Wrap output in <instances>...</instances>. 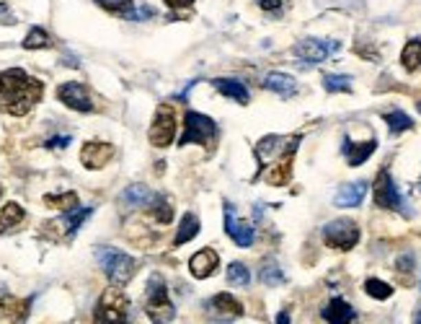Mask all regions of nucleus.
Masks as SVG:
<instances>
[{"instance_id":"obj_11","label":"nucleus","mask_w":421,"mask_h":324,"mask_svg":"<svg viewBox=\"0 0 421 324\" xmlns=\"http://www.w3.org/2000/svg\"><path fill=\"white\" fill-rule=\"evenodd\" d=\"M225 231H228V236L238 244V247H251L253 239H256V231L248 221H241V218L235 216V210H233L230 203H225Z\"/></svg>"},{"instance_id":"obj_16","label":"nucleus","mask_w":421,"mask_h":324,"mask_svg":"<svg viewBox=\"0 0 421 324\" xmlns=\"http://www.w3.org/2000/svg\"><path fill=\"white\" fill-rule=\"evenodd\" d=\"M365 194H367V182H352L338 190L334 203H336V207H357L362 205Z\"/></svg>"},{"instance_id":"obj_5","label":"nucleus","mask_w":421,"mask_h":324,"mask_svg":"<svg viewBox=\"0 0 421 324\" xmlns=\"http://www.w3.org/2000/svg\"><path fill=\"white\" fill-rule=\"evenodd\" d=\"M217 141V125L215 119L199 112H186L184 117V135L179 138V145H189V143H199V145H212Z\"/></svg>"},{"instance_id":"obj_29","label":"nucleus","mask_w":421,"mask_h":324,"mask_svg":"<svg viewBox=\"0 0 421 324\" xmlns=\"http://www.w3.org/2000/svg\"><path fill=\"white\" fill-rule=\"evenodd\" d=\"M104 11L114 13V16H132V11H135V0H96Z\"/></svg>"},{"instance_id":"obj_28","label":"nucleus","mask_w":421,"mask_h":324,"mask_svg":"<svg viewBox=\"0 0 421 324\" xmlns=\"http://www.w3.org/2000/svg\"><path fill=\"white\" fill-rule=\"evenodd\" d=\"M150 205H153L150 207V213H153V218H155L158 223H171V221H173V207H171V203L163 197V194H155Z\"/></svg>"},{"instance_id":"obj_36","label":"nucleus","mask_w":421,"mask_h":324,"mask_svg":"<svg viewBox=\"0 0 421 324\" xmlns=\"http://www.w3.org/2000/svg\"><path fill=\"white\" fill-rule=\"evenodd\" d=\"M65 145H70V135H57L47 141V148H65Z\"/></svg>"},{"instance_id":"obj_42","label":"nucleus","mask_w":421,"mask_h":324,"mask_svg":"<svg viewBox=\"0 0 421 324\" xmlns=\"http://www.w3.org/2000/svg\"><path fill=\"white\" fill-rule=\"evenodd\" d=\"M416 107H419V112H421V101H419V104H416Z\"/></svg>"},{"instance_id":"obj_1","label":"nucleus","mask_w":421,"mask_h":324,"mask_svg":"<svg viewBox=\"0 0 421 324\" xmlns=\"http://www.w3.org/2000/svg\"><path fill=\"white\" fill-rule=\"evenodd\" d=\"M42 81L29 78L21 68H8L0 73V107L13 117L29 114L42 99Z\"/></svg>"},{"instance_id":"obj_9","label":"nucleus","mask_w":421,"mask_h":324,"mask_svg":"<svg viewBox=\"0 0 421 324\" xmlns=\"http://www.w3.org/2000/svg\"><path fill=\"white\" fill-rule=\"evenodd\" d=\"M338 50V42H326V39H303L295 44V57H300L307 65L323 63L328 54H334Z\"/></svg>"},{"instance_id":"obj_17","label":"nucleus","mask_w":421,"mask_h":324,"mask_svg":"<svg viewBox=\"0 0 421 324\" xmlns=\"http://www.w3.org/2000/svg\"><path fill=\"white\" fill-rule=\"evenodd\" d=\"M263 88L277 94V97L287 99L297 94V81L292 76H287V73H269V76L263 78Z\"/></svg>"},{"instance_id":"obj_22","label":"nucleus","mask_w":421,"mask_h":324,"mask_svg":"<svg viewBox=\"0 0 421 324\" xmlns=\"http://www.w3.org/2000/svg\"><path fill=\"white\" fill-rule=\"evenodd\" d=\"M199 234V218L194 216V213H184L179 223V231H176V239H173V247H181V244H186L191 239Z\"/></svg>"},{"instance_id":"obj_33","label":"nucleus","mask_w":421,"mask_h":324,"mask_svg":"<svg viewBox=\"0 0 421 324\" xmlns=\"http://www.w3.org/2000/svg\"><path fill=\"white\" fill-rule=\"evenodd\" d=\"M365 291H367V296L378 298V301H385V298H390V296H393V288H390L388 283L378 281V278H369V281H365Z\"/></svg>"},{"instance_id":"obj_27","label":"nucleus","mask_w":421,"mask_h":324,"mask_svg":"<svg viewBox=\"0 0 421 324\" xmlns=\"http://www.w3.org/2000/svg\"><path fill=\"white\" fill-rule=\"evenodd\" d=\"M385 122H388V128L393 135H398V132H406V130L413 128V119L406 114V112H400V109H393L385 114Z\"/></svg>"},{"instance_id":"obj_41","label":"nucleus","mask_w":421,"mask_h":324,"mask_svg":"<svg viewBox=\"0 0 421 324\" xmlns=\"http://www.w3.org/2000/svg\"><path fill=\"white\" fill-rule=\"evenodd\" d=\"M413 324H421V306H419V312L413 314Z\"/></svg>"},{"instance_id":"obj_20","label":"nucleus","mask_w":421,"mask_h":324,"mask_svg":"<svg viewBox=\"0 0 421 324\" xmlns=\"http://www.w3.org/2000/svg\"><path fill=\"white\" fill-rule=\"evenodd\" d=\"M153 197H155V194L150 192L145 184H132V187H127L125 192H122V205L125 207H142V205H150Z\"/></svg>"},{"instance_id":"obj_10","label":"nucleus","mask_w":421,"mask_h":324,"mask_svg":"<svg viewBox=\"0 0 421 324\" xmlns=\"http://www.w3.org/2000/svg\"><path fill=\"white\" fill-rule=\"evenodd\" d=\"M57 99L63 101L65 107L75 109V112H94V99H91L83 83H75V81L63 83L57 88Z\"/></svg>"},{"instance_id":"obj_18","label":"nucleus","mask_w":421,"mask_h":324,"mask_svg":"<svg viewBox=\"0 0 421 324\" xmlns=\"http://www.w3.org/2000/svg\"><path fill=\"white\" fill-rule=\"evenodd\" d=\"M375 148H378V141H375V138L367 143H352L349 138L344 141V153H347L349 166H362V163L375 153Z\"/></svg>"},{"instance_id":"obj_40","label":"nucleus","mask_w":421,"mask_h":324,"mask_svg":"<svg viewBox=\"0 0 421 324\" xmlns=\"http://www.w3.org/2000/svg\"><path fill=\"white\" fill-rule=\"evenodd\" d=\"M277 324H290V314H287V312L277 314Z\"/></svg>"},{"instance_id":"obj_24","label":"nucleus","mask_w":421,"mask_h":324,"mask_svg":"<svg viewBox=\"0 0 421 324\" xmlns=\"http://www.w3.org/2000/svg\"><path fill=\"white\" fill-rule=\"evenodd\" d=\"M26 213H23V207L19 203H8V205L0 207V234H6L8 228H16L21 223Z\"/></svg>"},{"instance_id":"obj_25","label":"nucleus","mask_w":421,"mask_h":324,"mask_svg":"<svg viewBox=\"0 0 421 324\" xmlns=\"http://www.w3.org/2000/svg\"><path fill=\"white\" fill-rule=\"evenodd\" d=\"M400 63L403 68L413 73V70H419L421 68V39H411L406 47H403V52H400Z\"/></svg>"},{"instance_id":"obj_26","label":"nucleus","mask_w":421,"mask_h":324,"mask_svg":"<svg viewBox=\"0 0 421 324\" xmlns=\"http://www.w3.org/2000/svg\"><path fill=\"white\" fill-rule=\"evenodd\" d=\"M44 205L57 207V210H65L70 213L78 207V194L75 192H63V194H44Z\"/></svg>"},{"instance_id":"obj_35","label":"nucleus","mask_w":421,"mask_h":324,"mask_svg":"<svg viewBox=\"0 0 421 324\" xmlns=\"http://www.w3.org/2000/svg\"><path fill=\"white\" fill-rule=\"evenodd\" d=\"M29 303L23 301V303H19L16 298H11V293L6 291V285H0V312L3 314H16L19 309H26Z\"/></svg>"},{"instance_id":"obj_43","label":"nucleus","mask_w":421,"mask_h":324,"mask_svg":"<svg viewBox=\"0 0 421 324\" xmlns=\"http://www.w3.org/2000/svg\"><path fill=\"white\" fill-rule=\"evenodd\" d=\"M0 194H3V187H0Z\"/></svg>"},{"instance_id":"obj_30","label":"nucleus","mask_w":421,"mask_h":324,"mask_svg":"<svg viewBox=\"0 0 421 324\" xmlns=\"http://www.w3.org/2000/svg\"><path fill=\"white\" fill-rule=\"evenodd\" d=\"M52 39H50V34L44 32L42 26H34L32 32L26 34V39H23V47L26 50H44V47H50Z\"/></svg>"},{"instance_id":"obj_13","label":"nucleus","mask_w":421,"mask_h":324,"mask_svg":"<svg viewBox=\"0 0 421 324\" xmlns=\"http://www.w3.org/2000/svg\"><path fill=\"white\" fill-rule=\"evenodd\" d=\"M297 141H300V138H295V141H292V145L287 148L285 156H279L272 169L263 174V179L272 184V187H282V184L290 182V176H292V156H295Z\"/></svg>"},{"instance_id":"obj_32","label":"nucleus","mask_w":421,"mask_h":324,"mask_svg":"<svg viewBox=\"0 0 421 324\" xmlns=\"http://www.w3.org/2000/svg\"><path fill=\"white\" fill-rule=\"evenodd\" d=\"M228 283L230 285H248L251 283V272H248V267L243 265V262H233L230 267H228Z\"/></svg>"},{"instance_id":"obj_38","label":"nucleus","mask_w":421,"mask_h":324,"mask_svg":"<svg viewBox=\"0 0 421 324\" xmlns=\"http://www.w3.org/2000/svg\"><path fill=\"white\" fill-rule=\"evenodd\" d=\"M169 8H189L194 0H163Z\"/></svg>"},{"instance_id":"obj_8","label":"nucleus","mask_w":421,"mask_h":324,"mask_svg":"<svg viewBox=\"0 0 421 324\" xmlns=\"http://www.w3.org/2000/svg\"><path fill=\"white\" fill-rule=\"evenodd\" d=\"M372 197H375V205L382 210H400L403 207V197H400L398 187L393 182V176L388 174V169H382L378 174V179L372 184Z\"/></svg>"},{"instance_id":"obj_23","label":"nucleus","mask_w":421,"mask_h":324,"mask_svg":"<svg viewBox=\"0 0 421 324\" xmlns=\"http://www.w3.org/2000/svg\"><path fill=\"white\" fill-rule=\"evenodd\" d=\"M91 216H94V205L75 207V210H70V213L63 218V223H60V226H65V234H67V236H75V234H78V228L85 223V218H91Z\"/></svg>"},{"instance_id":"obj_2","label":"nucleus","mask_w":421,"mask_h":324,"mask_svg":"<svg viewBox=\"0 0 421 324\" xmlns=\"http://www.w3.org/2000/svg\"><path fill=\"white\" fill-rule=\"evenodd\" d=\"M145 314L153 324H169L176 316V309L169 298V288L160 275H153L148 283V301H145Z\"/></svg>"},{"instance_id":"obj_6","label":"nucleus","mask_w":421,"mask_h":324,"mask_svg":"<svg viewBox=\"0 0 421 324\" xmlns=\"http://www.w3.org/2000/svg\"><path fill=\"white\" fill-rule=\"evenodd\" d=\"M323 241L326 247L338 249V252H349L357 247L359 241V226L349 218H336L323 226Z\"/></svg>"},{"instance_id":"obj_31","label":"nucleus","mask_w":421,"mask_h":324,"mask_svg":"<svg viewBox=\"0 0 421 324\" xmlns=\"http://www.w3.org/2000/svg\"><path fill=\"white\" fill-rule=\"evenodd\" d=\"M259 278H261V283H266V285H282V283H285V275H282L279 265H277L274 259L263 262V267L259 270Z\"/></svg>"},{"instance_id":"obj_15","label":"nucleus","mask_w":421,"mask_h":324,"mask_svg":"<svg viewBox=\"0 0 421 324\" xmlns=\"http://www.w3.org/2000/svg\"><path fill=\"white\" fill-rule=\"evenodd\" d=\"M323 319H326L328 324H352L354 319H357V312H354V306L352 303H347L344 298H331L328 301V306L323 309Z\"/></svg>"},{"instance_id":"obj_34","label":"nucleus","mask_w":421,"mask_h":324,"mask_svg":"<svg viewBox=\"0 0 421 324\" xmlns=\"http://www.w3.org/2000/svg\"><path fill=\"white\" fill-rule=\"evenodd\" d=\"M323 88H326V91H331V94H338V91H352V78L328 73V76H323Z\"/></svg>"},{"instance_id":"obj_39","label":"nucleus","mask_w":421,"mask_h":324,"mask_svg":"<svg viewBox=\"0 0 421 324\" xmlns=\"http://www.w3.org/2000/svg\"><path fill=\"white\" fill-rule=\"evenodd\" d=\"M145 16H153V8H140V11H132L129 21H140V19H145Z\"/></svg>"},{"instance_id":"obj_37","label":"nucleus","mask_w":421,"mask_h":324,"mask_svg":"<svg viewBox=\"0 0 421 324\" xmlns=\"http://www.w3.org/2000/svg\"><path fill=\"white\" fill-rule=\"evenodd\" d=\"M259 8H263V11H279L282 0H259Z\"/></svg>"},{"instance_id":"obj_7","label":"nucleus","mask_w":421,"mask_h":324,"mask_svg":"<svg viewBox=\"0 0 421 324\" xmlns=\"http://www.w3.org/2000/svg\"><path fill=\"white\" fill-rule=\"evenodd\" d=\"M173 135H176V112L171 104H160L150 125V143L155 148H166L173 143Z\"/></svg>"},{"instance_id":"obj_19","label":"nucleus","mask_w":421,"mask_h":324,"mask_svg":"<svg viewBox=\"0 0 421 324\" xmlns=\"http://www.w3.org/2000/svg\"><path fill=\"white\" fill-rule=\"evenodd\" d=\"M212 86L220 91L222 97L233 99V101H238V104H248V88L243 86L241 81H235V78H215L212 81Z\"/></svg>"},{"instance_id":"obj_14","label":"nucleus","mask_w":421,"mask_h":324,"mask_svg":"<svg viewBox=\"0 0 421 324\" xmlns=\"http://www.w3.org/2000/svg\"><path fill=\"white\" fill-rule=\"evenodd\" d=\"M217 267H220V254H217L215 249H199V252L189 259L191 275H194V278H199V281L210 278Z\"/></svg>"},{"instance_id":"obj_3","label":"nucleus","mask_w":421,"mask_h":324,"mask_svg":"<svg viewBox=\"0 0 421 324\" xmlns=\"http://www.w3.org/2000/svg\"><path fill=\"white\" fill-rule=\"evenodd\" d=\"M96 257H98V262H101L106 278L114 283V285H127V283L132 281L137 265H135V259L129 257V254L119 252V249L98 247Z\"/></svg>"},{"instance_id":"obj_21","label":"nucleus","mask_w":421,"mask_h":324,"mask_svg":"<svg viewBox=\"0 0 421 324\" xmlns=\"http://www.w3.org/2000/svg\"><path fill=\"white\" fill-rule=\"evenodd\" d=\"M210 306L215 312L225 314V316H241L243 314V303L233 296V293H217L210 301Z\"/></svg>"},{"instance_id":"obj_12","label":"nucleus","mask_w":421,"mask_h":324,"mask_svg":"<svg viewBox=\"0 0 421 324\" xmlns=\"http://www.w3.org/2000/svg\"><path fill=\"white\" fill-rule=\"evenodd\" d=\"M114 159V145L101 141H88L80 148V163L85 169H104L106 163Z\"/></svg>"},{"instance_id":"obj_4","label":"nucleus","mask_w":421,"mask_h":324,"mask_svg":"<svg viewBox=\"0 0 421 324\" xmlns=\"http://www.w3.org/2000/svg\"><path fill=\"white\" fill-rule=\"evenodd\" d=\"M129 316V298L119 288H109L101 293L96 303V322L98 324H127Z\"/></svg>"}]
</instances>
